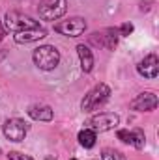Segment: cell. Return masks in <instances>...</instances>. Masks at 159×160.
<instances>
[{"mask_svg": "<svg viewBox=\"0 0 159 160\" xmlns=\"http://www.w3.org/2000/svg\"><path fill=\"white\" fill-rule=\"evenodd\" d=\"M129 143H133L137 149H142V147H144V132L139 130V128L133 130V132H131V142H129Z\"/></svg>", "mask_w": 159, "mask_h": 160, "instance_id": "obj_15", "label": "cell"}, {"mask_svg": "<svg viewBox=\"0 0 159 160\" xmlns=\"http://www.w3.org/2000/svg\"><path fill=\"white\" fill-rule=\"evenodd\" d=\"M71 160H77V158H71Z\"/></svg>", "mask_w": 159, "mask_h": 160, "instance_id": "obj_20", "label": "cell"}, {"mask_svg": "<svg viewBox=\"0 0 159 160\" xmlns=\"http://www.w3.org/2000/svg\"><path fill=\"white\" fill-rule=\"evenodd\" d=\"M131 32H133V24H131V22H123L122 28H120V34H122V36H129Z\"/></svg>", "mask_w": 159, "mask_h": 160, "instance_id": "obj_19", "label": "cell"}, {"mask_svg": "<svg viewBox=\"0 0 159 160\" xmlns=\"http://www.w3.org/2000/svg\"><path fill=\"white\" fill-rule=\"evenodd\" d=\"M92 41L99 47H105V48H114L116 47V41H118V36H116V30L112 28H107L103 32H96L92 36Z\"/></svg>", "mask_w": 159, "mask_h": 160, "instance_id": "obj_10", "label": "cell"}, {"mask_svg": "<svg viewBox=\"0 0 159 160\" xmlns=\"http://www.w3.org/2000/svg\"><path fill=\"white\" fill-rule=\"evenodd\" d=\"M4 136L11 142H23L26 132H28V125L23 119H8L4 123Z\"/></svg>", "mask_w": 159, "mask_h": 160, "instance_id": "obj_6", "label": "cell"}, {"mask_svg": "<svg viewBox=\"0 0 159 160\" xmlns=\"http://www.w3.org/2000/svg\"><path fill=\"white\" fill-rule=\"evenodd\" d=\"M120 118L112 112H103V114H96L92 116L90 119L86 121L88 128L94 130V132H105V130H111L118 125Z\"/></svg>", "mask_w": 159, "mask_h": 160, "instance_id": "obj_5", "label": "cell"}, {"mask_svg": "<svg viewBox=\"0 0 159 160\" xmlns=\"http://www.w3.org/2000/svg\"><path fill=\"white\" fill-rule=\"evenodd\" d=\"M8 158L9 160H34V158H30L28 155H21V153H15V151H11L8 155Z\"/></svg>", "mask_w": 159, "mask_h": 160, "instance_id": "obj_17", "label": "cell"}, {"mask_svg": "<svg viewBox=\"0 0 159 160\" xmlns=\"http://www.w3.org/2000/svg\"><path fill=\"white\" fill-rule=\"evenodd\" d=\"M79 142H80V145H82V147H86V149L94 147V145H96V132H94V130H90V128L80 130V132H79Z\"/></svg>", "mask_w": 159, "mask_h": 160, "instance_id": "obj_14", "label": "cell"}, {"mask_svg": "<svg viewBox=\"0 0 159 160\" xmlns=\"http://www.w3.org/2000/svg\"><path fill=\"white\" fill-rule=\"evenodd\" d=\"M58 62H60V52L51 45H45V47H40L34 50V63L43 71L54 69L58 65Z\"/></svg>", "mask_w": 159, "mask_h": 160, "instance_id": "obj_1", "label": "cell"}, {"mask_svg": "<svg viewBox=\"0 0 159 160\" xmlns=\"http://www.w3.org/2000/svg\"><path fill=\"white\" fill-rule=\"evenodd\" d=\"M109 95H111L109 86H105V84H97L88 95H84V99H82V110L92 112V110L99 108L103 102H107Z\"/></svg>", "mask_w": 159, "mask_h": 160, "instance_id": "obj_2", "label": "cell"}, {"mask_svg": "<svg viewBox=\"0 0 159 160\" xmlns=\"http://www.w3.org/2000/svg\"><path fill=\"white\" fill-rule=\"evenodd\" d=\"M131 108L139 110V112H150L157 108V95L152 91H144L140 95H137V99L131 101Z\"/></svg>", "mask_w": 159, "mask_h": 160, "instance_id": "obj_8", "label": "cell"}, {"mask_svg": "<svg viewBox=\"0 0 159 160\" xmlns=\"http://www.w3.org/2000/svg\"><path fill=\"white\" fill-rule=\"evenodd\" d=\"M68 0H41L40 2V17L43 21H54L66 13Z\"/></svg>", "mask_w": 159, "mask_h": 160, "instance_id": "obj_3", "label": "cell"}, {"mask_svg": "<svg viewBox=\"0 0 159 160\" xmlns=\"http://www.w3.org/2000/svg\"><path fill=\"white\" fill-rule=\"evenodd\" d=\"M84 30H86V22H84V19H80V17L69 19V21H62V22L54 24V32L64 34V36H69V38H77V36H80Z\"/></svg>", "mask_w": 159, "mask_h": 160, "instance_id": "obj_7", "label": "cell"}, {"mask_svg": "<svg viewBox=\"0 0 159 160\" xmlns=\"http://www.w3.org/2000/svg\"><path fill=\"white\" fill-rule=\"evenodd\" d=\"M6 26L9 30H13L15 34L17 32H25V30H34V28H40V22L23 15V13H17V11H11L6 15Z\"/></svg>", "mask_w": 159, "mask_h": 160, "instance_id": "obj_4", "label": "cell"}, {"mask_svg": "<svg viewBox=\"0 0 159 160\" xmlns=\"http://www.w3.org/2000/svg\"><path fill=\"white\" fill-rule=\"evenodd\" d=\"M118 140H122L123 143H129L131 142V132L129 130H118Z\"/></svg>", "mask_w": 159, "mask_h": 160, "instance_id": "obj_18", "label": "cell"}, {"mask_svg": "<svg viewBox=\"0 0 159 160\" xmlns=\"http://www.w3.org/2000/svg\"><path fill=\"white\" fill-rule=\"evenodd\" d=\"M77 52H79L82 71H84V73H90L92 67H94V54H92V50H90L86 45H79V47H77Z\"/></svg>", "mask_w": 159, "mask_h": 160, "instance_id": "obj_12", "label": "cell"}, {"mask_svg": "<svg viewBox=\"0 0 159 160\" xmlns=\"http://www.w3.org/2000/svg\"><path fill=\"white\" fill-rule=\"evenodd\" d=\"M103 160H125V157L118 153V151H112V149H105L103 151Z\"/></svg>", "mask_w": 159, "mask_h": 160, "instance_id": "obj_16", "label": "cell"}, {"mask_svg": "<svg viewBox=\"0 0 159 160\" xmlns=\"http://www.w3.org/2000/svg\"><path fill=\"white\" fill-rule=\"evenodd\" d=\"M139 73L144 77V78H156L159 75V60L156 54H148L140 63H139Z\"/></svg>", "mask_w": 159, "mask_h": 160, "instance_id": "obj_9", "label": "cell"}, {"mask_svg": "<svg viewBox=\"0 0 159 160\" xmlns=\"http://www.w3.org/2000/svg\"><path fill=\"white\" fill-rule=\"evenodd\" d=\"M30 118L36 121H51L52 119V110L49 106H32L28 110Z\"/></svg>", "mask_w": 159, "mask_h": 160, "instance_id": "obj_13", "label": "cell"}, {"mask_svg": "<svg viewBox=\"0 0 159 160\" xmlns=\"http://www.w3.org/2000/svg\"><path fill=\"white\" fill-rule=\"evenodd\" d=\"M47 36V32L43 28H34V30H25V32H17L15 34V41L17 43H32V41L43 39Z\"/></svg>", "mask_w": 159, "mask_h": 160, "instance_id": "obj_11", "label": "cell"}]
</instances>
